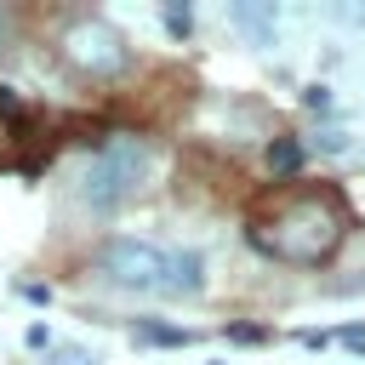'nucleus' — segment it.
Wrapping results in <instances>:
<instances>
[{
    "label": "nucleus",
    "instance_id": "nucleus-12",
    "mask_svg": "<svg viewBox=\"0 0 365 365\" xmlns=\"http://www.w3.org/2000/svg\"><path fill=\"white\" fill-rule=\"evenodd\" d=\"M228 336H234V342H262L268 331H257V325H228Z\"/></svg>",
    "mask_w": 365,
    "mask_h": 365
},
{
    "label": "nucleus",
    "instance_id": "nucleus-10",
    "mask_svg": "<svg viewBox=\"0 0 365 365\" xmlns=\"http://www.w3.org/2000/svg\"><path fill=\"white\" fill-rule=\"evenodd\" d=\"M331 17H336L342 29H365V0H336Z\"/></svg>",
    "mask_w": 365,
    "mask_h": 365
},
{
    "label": "nucleus",
    "instance_id": "nucleus-6",
    "mask_svg": "<svg viewBox=\"0 0 365 365\" xmlns=\"http://www.w3.org/2000/svg\"><path fill=\"white\" fill-rule=\"evenodd\" d=\"M165 297H200L205 291V262L200 251H165V279H160Z\"/></svg>",
    "mask_w": 365,
    "mask_h": 365
},
{
    "label": "nucleus",
    "instance_id": "nucleus-2",
    "mask_svg": "<svg viewBox=\"0 0 365 365\" xmlns=\"http://www.w3.org/2000/svg\"><path fill=\"white\" fill-rule=\"evenodd\" d=\"M148 171H154V148H148L143 137H131V131H114V137L86 160L80 194H86V205H97V211H114V205H125V200L148 182Z\"/></svg>",
    "mask_w": 365,
    "mask_h": 365
},
{
    "label": "nucleus",
    "instance_id": "nucleus-13",
    "mask_svg": "<svg viewBox=\"0 0 365 365\" xmlns=\"http://www.w3.org/2000/svg\"><path fill=\"white\" fill-rule=\"evenodd\" d=\"M23 342H29V348H40V354H46V348H51V331H46V325H29V336H23Z\"/></svg>",
    "mask_w": 365,
    "mask_h": 365
},
{
    "label": "nucleus",
    "instance_id": "nucleus-3",
    "mask_svg": "<svg viewBox=\"0 0 365 365\" xmlns=\"http://www.w3.org/2000/svg\"><path fill=\"white\" fill-rule=\"evenodd\" d=\"M57 46H63V63H68L74 74H86V80H114V74L131 68V46H125V34H120L114 23H103V17H80V23H68Z\"/></svg>",
    "mask_w": 365,
    "mask_h": 365
},
{
    "label": "nucleus",
    "instance_id": "nucleus-7",
    "mask_svg": "<svg viewBox=\"0 0 365 365\" xmlns=\"http://www.w3.org/2000/svg\"><path fill=\"white\" fill-rule=\"evenodd\" d=\"M131 336H137V342H148V348H188V342H194V331H188V325H160V319H137V325H131Z\"/></svg>",
    "mask_w": 365,
    "mask_h": 365
},
{
    "label": "nucleus",
    "instance_id": "nucleus-11",
    "mask_svg": "<svg viewBox=\"0 0 365 365\" xmlns=\"http://www.w3.org/2000/svg\"><path fill=\"white\" fill-rule=\"evenodd\" d=\"M165 29H171V34L182 40V34L194 29V11H188V6H165Z\"/></svg>",
    "mask_w": 365,
    "mask_h": 365
},
{
    "label": "nucleus",
    "instance_id": "nucleus-1",
    "mask_svg": "<svg viewBox=\"0 0 365 365\" xmlns=\"http://www.w3.org/2000/svg\"><path fill=\"white\" fill-rule=\"evenodd\" d=\"M348 234V205L336 188H291L274 200L268 217H257L251 240L279 257V262H297V268H319Z\"/></svg>",
    "mask_w": 365,
    "mask_h": 365
},
{
    "label": "nucleus",
    "instance_id": "nucleus-4",
    "mask_svg": "<svg viewBox=\"0 0 365 365\" xmlns=\"http://www.w3.org/2000/svg\"><path fill=\"white\" fill-rule=\"evenodd\" d=\"M97 268L108 285L120 291H160L165 279V251L154 240H137V234H114L103 251H97Z\"/></svg>",
    "mask_w": 365,
    "mask_h": 365
},
{
    "label": "nucleus",
    "instance_id": "nucleus-15",
    "mask_svg": "<svg viewBox=\"0 0 365 365\" xmlns=\"http://www.w3.org/2000/svg\"><path fill=\"white\" fill-rule=\"evenodd\" d=\"M0 34H6V23H0Z\"/></svg>",
    "mask_w": 365,
    "mask_h": 365
},
{
    "label": "nucleus",
    "instance_id": "nucleus-5",
    "mask_svg": "<svg viewBox=\"0 0 365 365\" xmlns=\"http://www.w3.org/2000/svg\"><path fill=\"white\" fill-rule=\"evenodd\" d=\"M228 17H234V29H240L251 46H274V40H279V11H274V0H234Z\"/></svg>",
    "mask_w": 365,
    "mask_h": 365
},
{
    "label": "nucleus",
    "instance_id": "nucleus-9",
    "mask_svg": "<svg viewBox=\"0 0 365 365\" xmlns=\"http://www.w3.org/2000/svg\"><path fill=\"white\" fill-rule=\"evenodd\" d=\"M46 365H97V354H86L80 342H51L46 348Z\"/></svg>",
    "mask_w": 365,
    "mask_h": 365
},
{
    "label": "nucleus",
    "instance_id": "nucleus-8",
    "mask_svg": "<svg viewBox=\"0 0 365 365\" xmlns=\"http://www.w3.org/2000/svg\"><path fill=\"white\" fill-rule=\"evenodd\" d=\"M268 165H274L279 177H291V171L302 165V148H297L291 137H274V143H268Z\"/></svg>",
    "mask_w": 365,
    "mask_h": 365
},
{
    "label": "nucleus",
    "instance_id": "nucleus-14",
    "mask_svg": "<svg viewBox=\"0 0 365 365\" xmlns=\"http://www.w3.org/2000/svg\"><path fill=\"white\" fill-rule=\"evenodd\" d=\"M302 103H308V108H331V91H325V86H314V91H302Z\"/></svg>",
    "mask_w": 365,
    "mask_h": 365
}]
</instances>
